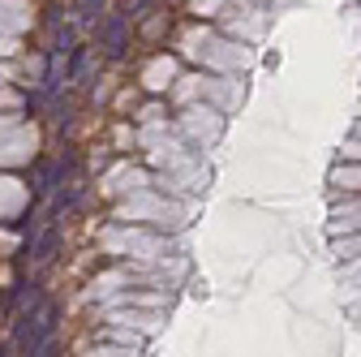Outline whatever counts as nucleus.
<instances>
[{"mask_svg":"<svg viewBox=\"0 0 361 357\" xmlns=\"http://www.w3.org/2000/svg\"><path fill=\"white\" fill-rule=\"evenodd\" d=\"M353 250H361V237H353V241H340V258H353Z\"/></svg>","mask_w":361,"mask_h":357,"instance_id":"f257e3e1","label":"nucleus"}]
</instances>
